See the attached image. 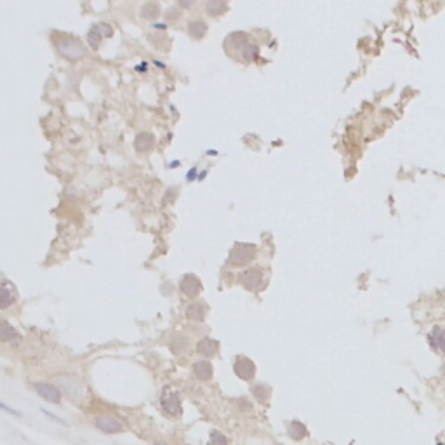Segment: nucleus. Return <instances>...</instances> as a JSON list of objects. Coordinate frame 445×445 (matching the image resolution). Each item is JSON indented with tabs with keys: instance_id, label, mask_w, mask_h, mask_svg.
Masks as SVG:
<instances>
[{
	"instance_id": "1",
	"label": "nucleus",
	"mask_w": 445,
	"mask_h": 445,
	"mask_svg": "<svg viewBox=\"0 0 445 445\" xmlns=\"http://www.w3.org/2000/svg\"><path fill=\"white\" fill-rule=\"evenodd\" d=\"M254 257H256V245L236 243L231 249V254H229V263L233 266H243V264H249Z\"/></svg>"
},
{
	"instance_id": "2",
	"label": "nucleus",
	"mask_w": 445,
	"mask_h": 445,
	"mask_svg": "<svg viewBox=\"0 0 445 445\" xmlns=\"http://www.w3.org/2000/svg\"><path fill=\"white\" fill-rule=\"evenodd\" d=\"M58 51L68 59H80L85 56L83 45L78 44L76 40H72V38H61V40H58Z\"/></svg>"
},
{
	"instance_id": "3",
	"label": "nucleus",
	"mask_w": 445,
	"mask_h": 445,
	"mask_svg": "<svg viewBox=\"0 0 445 445\" xmlns=\"http://www.w3.org/2000/svg\"><path fill=\"white\" fill-rule=\"evenodd\" d=\"M238 280L245 289L256 291V289H259L264 282L263 270H261V268H249V270L242 271V273L238 275Z\"/></svg>"
},
{
	"instance_id": "4",
	"label": "nucleus",
	"mask_w": 445,
	"mask_h": 445,
	"mask_svg": "<svg viewBox=\"0 0 445 445\" xmlns=\"http://www.w3.org/2000/svg\"><path fill=\"white\" fill-rule=\"evenodd\" d=\"M162 407L167 414L170 416H177L181 414V398L176 391H172L170 388H165L162 393Z\"/></svg>"
},
{
	"instance_id": "5",
	"label": "nucleus",
	"mask_w": 445,
	"mask_h": 445,
	"mask_svg": "<svg viewBox=\"0 0 445 445\" xmlns=\"http://www.w3.org/2000/svg\"><path fill=\"white\" fill-rule=\"evenodd\" d=\"M233 371H235V374L238 375L240 379L249 381V379H252L254 374H256V365H254V362L250 360V358L236 357L235 365H233Z\"/></svg>"
},
{
	"instance_id": "6",
	"label": "nucleus",
	"mask_w": 445,
	"mask_h": 445,
	"mask_svg": "<svg viewBox=\"0 0 445 445\" xmlns=\"http://www.w3.org/2000/svg\"><path fill=\"white\" fill-rule=\"evenodd\" d=\"M428 341H430L431 348L438 353L445 355V325H437L431 329L428 334Z\"/></svg>"
},
{
	"instance_id": "7",
	"label": "nucleus",
	"mask_w": 445,
	"mask_h": 445,
	"mask_svg": "<svg viewBox=\"0 0 445 445\" xmlns=\"http://www.w3.org/2000/svg\"><path fill=\"white\" fill-rule=\"evenodd\" d=\"M179 287L186 296H197L198 292L202 291V284H200V280H198V277L197 275H191V273L184 275V277L181 278Z\"/></svg>"
},
{
	"instance_id": "8",
	"label": "nucleus",
	"mask_w": 445,
	"mask_h": 445,
	"mask_svg": "<svg viewBox=\"0 0 445 445\" xmlns=\"http://www.w3.org/2000/svg\"><path fill=\"white\" fill-rule=\"evenodd\" d=\"M96 426L99 428L101 431H104V433H120V431L124 430L122 424L111 416H99L96 419Z\"/></svg>"
},
{
	"instance_id": "9",
	"label": "nucleus",
	"mask_w": 445,
	"mask_h": 445,
	"mask_svg": "<svg viewBox=\"0 0 445 445\" xmlns=\"http://www.w3.org/2000/svg\"><path fill=\"white\" fill-rule=\"evenodd\" d=\"M37 393L42 396V398L49 400V402H52V403H59V400H61V391H59V388H56V386H52V384H37Z\"/></svg>"
},
{
	"instance_id": "10",
	"label": "nucleus",
	"mask_w": 445,
	"mask_h": 445,
	"mask_svg": "<svg viewBox=\"0 0 445 445\" xmlns=\"http://www.w3.org/2000/svg\"><path fill=\"white\" fill-rule=\"evenodd\" d=\"M0 337L5 343H12V344H17L21 339L17 330L12 325H9V322H5V320H2V323H0Z\"/></svg>"
},
{
	"instance_id": "11",
	"label": "nucleus",
	"mask_w": 445,
	"mask_h": 445,
	"mask_svg": "<svg viewBox=\"0 0 445 445\" xmlns=\"http://www.w3.org/2000/svg\"><path fill=\"white\" fill-rule=\"evenodd\" d=\"M155 146V136L151 132H139L136 136V149L138 151H148Z\"/></svg>"
},
{
	"instance_id": "12",
	"label": "nucleus",
	"mask_w": 445,
	"mask_h": 445,
	"mask_svg": "<svg viewBox=\"0 0 445 445\" xmlns=\"http://www.w3.org/2000/svg\"><path fill=\"white\" fill-rule=\"evenodd\" d=\"M16 291H10L9 289V284L7 282H3L2 287H0V308L5 309L9 308L10 304H12L14 301H16V294H14Z\"/></svg>"
},
{
	"instance_id": "13",
	"label": "nucleus",
	"mask_w": 445,
	"mask_h": 445,
	"mask_svg": "<svg viewBox=\"0 0 445 445\" xmlns=\"http://www.w3.org/2000/svg\"><path fill=\"white\" fill-rule=\"evenodd\" d=\"M193 372H195V375L200 379V381H207V379H211V375H212L211 362H205V360L197 362V364L193 365Z\"/></svg>"
},
{
	"instance_id": "14",
	"label": "nucleus",
	"mask_w": 445,
	"mask_h": 445,
	"mask_svg": "<svg viewBox=\"0 0 445 445\" xmlns=\"http://www.w3.org/2000/svg\"><path fill=\"white\" fill-rule=\"evenodd\" d=\"M198 353L204 355V357H214L216 351H218V343L214 339H209V337H204V339L198 343L197 346Z\"/></svg>"
},
{
	"instance_id": "15",
	"label": "nucleus",
	"mask_w": 445,
	"mask_h": 445,
	"mask_svg": "<svg viewBox=\"0 0 445 445\" xmlns=\"http://www.w3.org/2000/svg\"><path fill=\"white\" fill-rule=\"evenodd\" d=\"M186 316L190 320H195V322H202L204 316H205L204 304H200V302H191V304L188 306V309H186Z\"/></svg>"
},
{
	"instance_id": "16",
	"label": "nucleus",
	"mask_w": 445,
	"mask_h": 445,
	"mask_svg": "<svg viewBox=\"0 0 445 445\" xmlns=\"http://www.w3.org/2000/svg\"><path fill=\"white\" fill-rule=\"evenodd\" d=\"M188 31L193 38H202L205 33H207V24L204 23L202 19H195L188 24Z\"/></svg>"
},
{
	"instance_id": "17",
	"label": "nucleus",
	"mask_w": 445,
	"mask_h": 445,
	"mask_svg": "<svg viewBox=\"0 0 445 445\" xmlns=\"http://www.w3.org/2000/svg\"><path fill=\"white\" fill-rule=\"evenodd\" d=\"M160 14V5L156 2H146L143 3L141 7V16L146 17V19H155Z\"/></svg>"
},
{
	"instance_id": "18",
	"label": "nucleus",
	"mask_w": 445,
	"mask_h": 445,
	"mask_svg": "<svg viewBox=\"0 0 445 445\" xmlns=\"http://www.w3.org/2000/svg\"><path fill=\"white\" fill-rule=\"evenodd\" d=\"M257 52H259V49H257V45L254 44L252 40L245 42V44L242 45V56H243V59H247V61H254V59L257 58Z\"/></svg>"
},
{
	"instance_id": "19",
	"label": "nucleus",
	"mask_w": 445,
	"mask_h": 445,
	"mask_svg": "<svg viewBox=\"0 0 445 445\" xmlns=\"http://www.w3.org/2000/svg\"><path fill=\"white\" fill-rule=\"evenodd\" d=\"M101 37H103V33H101L99 26H92L89 30V33H87V42H89V45L92 49H97V47H99Z\"/></svg>"
},
{
	"instance_id": "20",
	"label": "nucleus",
	"mask_w": 445,
	"mask_h": 445,
	"mask_svg": "<svg viewBox=\"0 0 445 445\" xmlns=\"http://www.w3.org/2000/svg\"><path fill=\"white\" fill-rule=\"evenodd\" d=\"M289 433H291V437L294 438V440H301V438L306 437V426L301 423H297V421H294V423L289 426Z\"/></svg>"
},
{
	"instance_id": "21",
	"label": "nucleus",
	"mask_w": 445,
	"mask_h": 445,
	"mask_svg": "<svg viewBox=\"0 0 445 445\" xmlns=\"http://www.w3.org/2000/svg\"><path fill=\"white\" fill-rule=\"evenodd\" d=\"M224 9H226V3L221 2V0H211V2H207V12L212 14V16H218Z\"/></svg>"
},
{
	"instance_id": "22",
	"label": "nucleus",
	"mask_w": 445,
	"mask_h": 445,
	"mask_svg": "<svg viewBox=\"0 0 445 445\" xmlns=\"http://www.w3.org/2000/svg\"><path fill=\"white\" fill-rule=\"evenodd\" d=\"M209 445H228V440H226L224 435L219 433V431H212V433H211V442H209Z\"/></svg>"
},
{
	"instance_id": "23",
	"label": "nucleus",
	"mask_w": 445,
	"mask_h": 445,
	"mask_svg": "<svg viewBox=\"0 0 445 445\" xmlns=\"http://www.w3.org/2000/svg\"><path fill=\"white\" fill-rule=\"evenodd\" d=\"M254 395H256L257 400H261V402H263V400H266L268 396H270V388H268V386H264V384L256 386V388H254Z\"/></svg>"
},
{
	"instance_id": "24",
	"label": "nucleus",
	"mask_w": 445,
	"mask_h": 445,
	"mask_svg": "<svg viewBox=\"0 0 445 445\" xmlns=\"http://www.w3.org/2000/svg\"><path fill=\"white\" fill-rule=\"evenodd\" d=\"M99 30H101V33L106 35V37H111V33H113V30H111V28L108 26V24H101Z\"/></svg>"
},
{
	"instance_id": "25",
	"label": "nucleus",
	"mask_w": 445,
	"mask_h": 445,
	"mask_svg": "<svg viewBox=\"0 0 445 445\" xmlns=\"http://www.w3.org/2000/svg\"><path fill=\"white\" fill-rule=\"evenodd\" d=\"M167 12H169V14H165L167 19H176V17H177V9H176V7H170Z\"/></svg>"
},
{
	"instance_id": "26",
	"label": "nucleus",
	"mask_w": 445,
	"mask_h": 445,
	"mask_svg": "<svg viewBox=\"0 0 445 445\" xmlns=\"http://www.w3.org/2000/svg\"><path fill=\"white\" fill-rule=\"evenodd\" d=\"M181 5H183V7H190L191 2H181Z\"/></svg>"
},
{
	"instance_id": "27",
	"label": "nucleus",
	"mask_w": 445,
	"mask_h": 445,
	"mask_svg": "<svg viewBox=\"0 0 445 445\" xmlns=\"http://www.w3.org/2000/svg\"><path fill=\"white\" fill-rule=\"evenodd\" d=\"M155 445H165V444H155Z\"/></svg>"
}]
</instances>
